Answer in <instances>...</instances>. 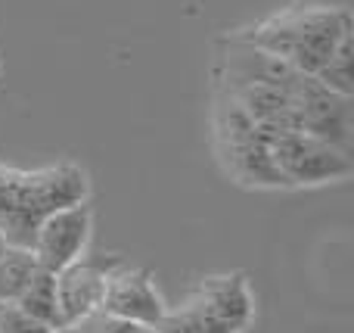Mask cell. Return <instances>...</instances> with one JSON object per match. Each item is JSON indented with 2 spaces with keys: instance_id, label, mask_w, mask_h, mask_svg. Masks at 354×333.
I'll return each instance as SVG.
<instances>
[{
  "instance_id": "1",
  "label": "cell",
  "mask_w": 354,
  "mask_h": 333,
  "mask_svg": "<svg viewBox=\"0 0 354 333\" xmlns=\"http://www.w3.org/2000/svg\"><path fill=\"white\" fill-rule=\"evenodd\" d=\"M351 31L354 22L345 6L311 3L274 12V16L236 31L233 37L289 62L301 75H317Z\"/></svg>"
},
{
  "instance_id": "2",
  "label": "cell",
  "mask_w": 354,
  "mask_h": 333,
  "mask_svg": "<svg viewBox=\"0 0 354 333\" xmlns=\"http://www.w3.org/2000/svg\"><path fill=\"white\" fill-rule=\"evenodd\" d=\"M255 321V293L243 271L212 274L156 327L168 333H243Z\"/></svg>"
},
{
  "instance_id": "3",
  "label": "cell",
  "mask_w": 354,
  "mask_h": 333,
  "mask_svg": "<svg viewBox=\"0 0 354 333\" xmlns=\"http://www.w3.org/2000/svg\"><path fill=\"white\" fill-rule=\"evenodd\" d=\"M270 153L289 187H320L351 178V153L330 147L305 131H277L270 137Z\"/></svg>"
},
{
  "instance_id": "4",
  "label": "cell",
  "mask_w": 354,
  "mask_h": 333,
  "mask_svg": "<svg viewBox=\"0 0 354 333\" xmlns=\"http://www.w3.org/2000/svg\"><path fill=\"white\" fill-rule=\"evenodd\" d=\"M93 234V212L87 203H72L53 209L37 222L31 253L44 271L59 274L72 262H78L87 253V243Z\"/></svg>"
},
{
  "instance_id": "5",
  "label": "cell",
  "mask_w": 354,
  "mask_h": 333,
  "mask_svg": "<svg viewBox=\"0 0 354 333\" xmlns=\"http://www.w3.org/2000/svg\"><path fill=\"white\" fill-rule=\"evenodd\" d=\"M292 100L295 112H299V131L342 150V153H351V97L324 87L314 75H301L299 84L292 87Z\"/></svg>"
},
{
  "instance_id": "6",
  "label": "cell",
  "mask_w": 354,
  "mask_h": 333,
  "mask_svg": "<svg viewBox=\"0 0 354 333\" xmlns=\"http://www.w3.org/2000/svg\"><path fill=\"white\" fill-rule=\"evenodd\" d=\"M100 312L153 330L156 324L165 318L168 305H165V299H162V293L156 290L153 274H149L147 268H131L122 262V265L109 274V280H106L103 299H100Z\"/></svg>"
},
{
  "instance_id": "7",
  "label": "cell",
  "mask_w": 354,
  "mask_h": 333,
  "mask_svg": "<svg viewBox=\"0 0 354 333\" xmlns=\"http://www.w3.org/2000/svg\"><path fill=\"white\" fill-rule=\"evenodd\" d=\"M118 255H81L68 268L56 274V296H59V315L62 324H78L87 315L100 312L106 280L122 265Z\"/></svg>"
},
{
  "instance_id": "8",
  "label": "cell",
  "mask_w": 354,
  "mask_h": 333,
  "mask_svg": "<svg viewBox=\"0 0 354 333\" xmlns=\"http://www.w3.org/2000/svg\"><path fill=\"white\" fill-rule=\"evenodd\" d=\"M221 150V162H224L227 174L243 187H289L283 178L280 165H277L274 153H270L268 137L258 131L255 125V137H245L236 143H224Z\"/></svg>"
},
{
  "instance_id": "9",
  "label": "cell",
  "mask_w": 354,
  "mask_h": 333,
  "mask_svg": "<svg viewBox=\"0 0 354 333\" xmlns=\"http://www.w3.org/2000/svg\"><path fill=\"white\" fill-rule=\"evenodd\" d=\"M16 305L31 315L35 321H41L44 327H66L59 315V296H56V274L53 271H44L37 268L35 278L28 280V287L22 290V296L16 299Z\"/></svg>"
},
{
  "instance_id": "10",
  "label": "cell",
  "mask_w": 354,
  "mask_h": 333,
  "mask_svg": "<svg viewBox=\"0 0 354 333\" xmlns=\"http://www.w3.org/2000/svg\"><path fill=\"white\" fill-rule=\"evenodd\" d=\"M37 259L28 246H6L0 253V303H16L37 271Z\"/></svg>"
},
{
  "instance_id": "11",
  "label": "cell",
  "mask_w": 354,
  "mask_h": 333,
  "mask_svg": "<svg viewBox=\"0 0 354 333\" xmlns=\"http://www.w3.org/2000/svg\"><path fill=\"white\" fill-rule=\"evenodd\" d=\"M351 62H354V41L348 35L336 47V53L326 60V66L314 75V78H317L324 87H330V91L342 93V97H351V93H354V66H351Z\"/></svg>"
},
{
  "instance_id": "12",
  "label": "cell",
  "mask_w": 354,
  "mask_h": 333,
  "mask_svg": "<svg viewBox=\"0 0 354 333\" xmlns=\"http://www.w3.org/2000/svg\"><path fill=\"white\" fill-rule=\"evenodd\" d=\"M78 333H149L147 327L134 321H124V318H115V315H106V312H93L87 315L84 321L75 324Z\"/></svg>"
},
{
  "instance_id": "13",
  "label": "cell",
  "mask_w": 354,
  "mask_h": 333,
  "mask_svg": "<svg viewBox=\"0 0 354 333\" xmlns=\"http://www.w3.org/2000/svg\"><path fill=\"white\" fill-rule=\"evenodd\" d=\"M0 333H50V327L25 315L16 303H0Z\"/></svg>"
},
{
  "instance_id": "14",
  "label": "cell",
  "mask_w": 354,
  "mask_h": 333,
  "mask_svg": "<svg viewBox=\"0 0 354 333\" xmlns=\"http://www.w3.org/2000/svg\"><path fill=\"white\" fill-rule=\"evenodd\" d=\"M50 333H78V327H75V324H66V327H53Z\"/></svg>"
},
{
  "instance_id": "15",
  "label": "cell",
  "mask_w": 354,
  "mask_h": 333,
  "mask_svg": "<svg viewBox=\"0 0 354 333\" xmlns=\"http://www.w3.org/2000/svg\"><path fill=\"white\" fill-rule=\"evenodd\" d=\"M6 246H10V243H6V234H3V231H0V253H3Z\"/></svg>"
},
{
  "instance_id": "16",
  "label": "cell",
  "mask_w": 354,
  "mask_h": 333,
  "mask_svg": "<svg viewBox=\"0 0 354 333\" xmlns=\"http://www.w3.org/2000/svg\"><path fill=\"white\" fill-rule=\"evenodd\" d=\"M149 333H168V330H162V327H153V330H149Z\"/></svg>"
}]
</instances>
